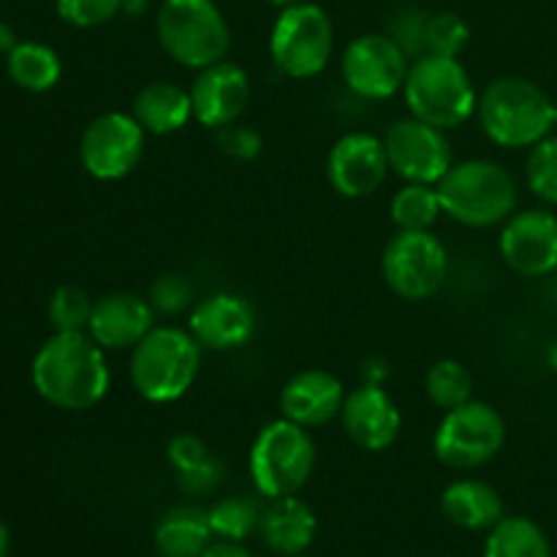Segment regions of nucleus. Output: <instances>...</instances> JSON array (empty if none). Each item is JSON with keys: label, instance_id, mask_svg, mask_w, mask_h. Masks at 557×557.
Segmentation results:
<instances>
[{"label": "nucleus", "instance_id": "nucleus-26", "mask_svg": "<svg viewBox=\"0 0 557 557\" xmlns=\"http://www.w3.org/2000/svg\"><path fill=\"white\" fill-rule=\"evenodd\" d=\"M484 557H553V547L542 528L528 517H504L490 528Z\"/></svg>", "mask_w": 557, "mask_h": 557}, {"label": "nucleus", "instance_id": "nucleus-8", "mask_svg": "<svg viewBox=\"0 0 557 557\" xmlns=\"http://www.w3.org/2000/svg\"><path fill=\"white\" fill-rule=\"evenodd\" d=\"M335 52V27L319 3L302 0L277 11L270 30L272 65L288 79H313L324 74Z\"/></svg>", "mask_w": 557, "mask_h": 557}, {"label": "nucleus", "instance_id": "nucleus-27", "mask_svg": "<svg viewBox=\"0 0 557 557\" xmlns=\"http://www.w3.org/2000/svg\"><path fill=\"white\" fill-rule=\"evenodd\" d=\"M444 215L435 185L406 183L389 201V218L397 232H433Z\"/></svg>", "mask_w": 557, "mask_h": 557}, {"label": "nucleus", "instance_id": "nucleus-30", "mask_svg": "<svg viewBox=\"0 0 557 557\" xmlns=\"http://www.w3.org/2000/svg\"><path fill=\"white\" fill-rule=\"evenodd\" d=\"M525 183L528 190L544 205H557V134L544 136L528 150Z\"/></svg>", "mask_w": 557, "mask_h": 557}, {"label": "nucleus", "instance_id": "nucleus-39", "mask_svg": "<svg viewBox=\"0 0 557 557\" xmlns=\"http://www.w3.org/2000/svg\"><path fill=\"white\" fill-rule=\"evenodd\" d=\"M389 362L386 359H368L362 362V381L364 384H379L384 386L386 379H389Z\"/></svg>", "mask_w": 557, "mask_h": 557}, {"label": "nucleus", "instance_id": "nucleus-38", "mask_svg": "<svg viewBox=\"0 0 557 557\" xmlns=\"http://www.w3.org/2000/svg\"><path fill=\"white\" fill-rule=\"evenodd\" d=\"M223 482V462L212 457L205 466L194 468V471L177 473V484L185 495H207Z\"/></svg>", "mask_w": 557, "mask_h": 557}, {"label": "nucleus", "instance_id": "nucleus-15", "mask_svg": "<svg viewBox=\"0 0 557 557\" xmlns=\"http://www.w3.org/2000/svg\"><path fill=\"white\" fill-rule=\"evenodd\" d=\"M389 174L384 139L368 131H351L330 147L326 156V180L335 194L346 199H368Z\"/></svg>", "mask_w": 557, "mask_h": 557}, {"label": "nucleus", "instance_id": "nucleus-43", "mask_svg": "<svg viewBox=\"0 0 557 557\" xmlns=\"http://www.w3.org/2000/svg\"><path fill=\"white\" fill-rule=\"evenodd\" d=\"M547 362H549V368H553L557 373V341L547 348Z\"/></svg>", "mask_w": 557, "mask_h": 557}, {"label": "nucleus", "instance_id": "nucleus-41", "mask_svg": "<svg viewBox=\"0 0 557 557\" xmlns=\"http://www.w3.org/2000/svg\"><path fill=\"white\" fill-rule=\"evenodd\" d=\"M16 44H20V41H16V33H14V27H11L9 22H3V20H0V52H5V54H9L11 49L16 47Z\"/></svg>", "mask_w": 557, "mask_h": 557}, {"label": "nucleus", "instance_id": "nucleus-9", "mask_svg": "<svg viewBox=\"0 0 557 557\" xmlns=\"http://www.w3.org/2000/svg\"><path fill=\"white\" fill-rule=\"evenodd\" d=\"M506 444V422L484 400H468L451 408L433 435V455L451 471H473L487 466Z\"/></svg>", "mask_w": 557, "mask_h": 557}, {"label": "nucleus", "instance_id": "nucleus-11", "mask_svg": "<svg viewBox=\"0 0 557 557\" xmlns=\"http://www.w3.org/2000/svg\"><path fill=\"white\" fill-rule=\"evenodd\" d=\"M147 131L128 112H103L92 120L79 139V161L90 177L117 183L139 166L145 156Z\"/></svg>", "mask_w": 557, "mask_h": 557}, {"label": "nucleus", "instance_id": "nucleus-45", "mask_svg": "<svg viewBox=\"0 0 557 557\" xmlns=\"http://www.w3.org/2000/svg\"><path fill=\"white\" fill-rule=\"evenodd\" d=\"M555 128H557V101H555Z\"/></svg>", "mask_w": 557, "mask_h": 557}, {"label": "nucleus", "instance_id": "nucleus-13", "mask_svg": "<svg viewBox=\"0 0 557 557\" xmlns=\"http://www.w3.org/2000/svg\"><path fill=\"white\" fill-rule=\"evenodd\" d=\"M411 58L386 33H364L346 47L341 74L348 90L362 101H386L403 92Z\"/></svg>", "mask_w": 557, "mask_h": 557}, {"label": "nucleus", "instance_id": "nucleus-34", "mask_svg": "<svg viewBox=\"0 0 557 557\" xmlns=\"http://www.w3.org/2000/svg\"><path fill=\"white\" fill-rule=\"evenodd\" d=\"M125 11V0H58L60 20L74 27H101Z\"/></svg>", "mask_w": 557, "mask_h": 557}, {"label": "nucleus", "instance_id": "nucleus-20", "mask_svg": "<svg viewBox=\"0 0 557 557\" xmlns=\"http://www.w3.org/2000/svg\"><path fill=\"white\" fill-rule=\"evenodd\" d=\"M346 386L335 373L321 368L302 370L292 375L281 389V417L302 428H324L332 419H341L346 403Z\"/></svg>", "mask_w": 557, "mask_h": 557}, {"label": "nucleus", "instance_id": "nucleus-17", "mask_svg": "<svg viewBox=\"0 0 557 557\" xmlns=\"http://www.w3.org/2000/svg\"><path fill=\"white\" fill-rule=\"evenodd\" d=\"M194 120L205 128L218 131L223 125L239 123L250 103V76L234 60H221L196 74L190 85Z\"/></svg>", "mask_w": 557, "mask_h": 557}, {"label": "nucleus", "instance_id": "nucleus-42", "mask_svg": "<svg viewBox=\"0 0 557 557\" xmlns=\"http://www.w3.org/2000/svg\"><path fill=\"white\" fill-rule=\"evenodd\" d=\"M9 547H11L9 528H5V522L0 520V557H9Z\"/></svg>", "mask_w": 557, "mask_h": 557}, {"label": "nucleus", "instance_id": "nucleus-5", "mask_svg": "<svg viewBox=\"0 0 557 557\" xmlns=\"http://www.w3.org/2000/svg\"><path fill=\"white\" fill-rule=\"evenodd\" d=\"M403 98L411 117L424 120L435 128H460L476 114L479 92L460 58L422 54L411 60Z\"/></svg>", "mask_w": 557, "mask_h": 557}, {"label": "nucleus", "instance_id": "nucleus-36", "mask_svg": "<svg viewBox=\"0 0 557 557\" xmlns=\"http://www.w3.org/2000/svg\"><path fill=\"white\" fill-rule=\"evenodd\" d=\"M215 145L232 161H253V158L261 156V145L264 141H261L259 131L250 128V125L232 123L215 131Z\"/></svg>", "mask_w": 557, "mask_h": 557}, {"label": "nucleus", "instance_id": "nucleus-35", "mask_svg": "<svg viewBox=\"0 0 557 557\" xmlns=\"http://www.w3.org/2000/svg\"><path fill=\"white\" fill-rule=\"evenodd\" d=\"M147 299L156 315H180L194 302V286L183 275H161L152 281Z\"/></svg>", "mask_w": 557, "mask_h": 557}, {"label": "nucleus", "instance_id": "nucleus-21", "mask_svg": "<svg viewBox=\"0 0 557 557\" xmlns=\"http://www.w3.org/2000/svg\"><path fill=\"white\" fill-rule=\"evenodd\" d=\"M259 528L272 553L281 557H299L313 544L319 520L302 498L286 495V498L270 500V506L261 511Z\"/></svg>", "mask_w": 557, "mask_h": 557}, {"label": "nucleus", "instance_id": "nucleus-31", "mask_svg": "<svg viewBox=\"0 0 557 557\" xmlns=\"http://www.w3.org/2000/svg\"><path fill=\"white\" fill-rule=\"evenodd\" d=\"M92 313V299L79 286L54 288L47 305V319L54 332H87Z\"/></svg>", "mask_w": 557, "mask_h": 557}, {"label": "nucleus", "instance_id": "nucleus-44", "mask_svg": "<svg viewBox=\"0 0 557 557\" xmlns=\"http://www.w3.org/2000/svg\"><path fill=\"white\" fill-rule=\"evenodd\" d=\"M267 3H270V5H275L277 11H283V9H288V5H297V3H302V0H267Z\"/></svg>", "mask_w": 557, "mask_h": 557}, {"label": "nucleus", "instance_id": "nucleus-25", "mask_svg": "<svg viewBox=\"0 0 557 557\" xmlns=\"http://www.w3.org/2000/svg\"><path fill=\"white\" fill-rule=\"evenodd\" d=\"M5 69L14 85H20L22 90L30 92H47L63 76V63H60V54L52 47L38 41H20L9 52L5 60Z\"/></svg>", "mask_w": 557, "mask_h": 557}, {"label": "nucleus", "instance_id": "nucleus-32", "mask_svg": "<svg viewBox=\"0 0 557 557\" xmlns=\"http://www.w3.org/2000/svg\"><path fill=\"white\" fill-rule=\"evenodd\" d=\"M430 11L422 5H400L392 11L386 20V36L403 49L411 60L428 54V25H430Z\"/></svg>", "mask_w": 557, "mask_h": 557}, {"label": "nucleus", "instance_id": "nucleus-7", "mask_svg": "<svg viewBox=\"0 0 557 557\" xmlns=\"http://www.w3.org/2000/svg\"><path fill=\"white\" fill-rule=\"evenodd\" d=\"M315 468L313 435L302 424L277 417L259 430L250 444L248 471L267 500L297 495Z\"/></svg>", "mask_w": 557, "mask_h": 557}, {"label": "nucleus", "instance_id": "nucleus-1", "mask_svg": "<svg viewBox=\"0 0 557 557\" xmlns=\"http://www.w3.org/2000/svg\"><path fill=\"white\" fill-rule=\"evenodd\" d=\"M33 386L63 411H87L107 397L112 386L107 351L87 332H54L33 357Z\"/></svg>", "mask_w": 557, "mask_h": 557}, {"label": "nucleus", "instance_id": "nucleus-29", "mask_svg": "<svg viewBox=\"0 0 557 557\" xmlns=\"http://www.w3.org/2000/svg\"><path fill=\"white\" fill-rule=\"evenodd\" d=\"M207 515H210L212 533L223 542H245L261 525L259 506H256V500L245 498V495L218 500Z\"/></svg>", "mask_w": 557, "mask_h": 557}, {"label": "nucleus", "instance_id": "nucleus-28", "mask_svg": "<svg viewBox=\"0 0 557 557\" xmlns=\"http://www.w3.org/2000/svg\"><path fill=\"white\" fill-rule=\"evenodd\" d=\"M424 395L438 411H451L473 400V375L457 359H438L424 373Z\"/></svg>", "mask_w": 557, "mask_h": 557}, {"label": "nucleus", "instance_id": "nucleus-10", "mask_svg": "<svg viewBox=\"0 0 557 557\" xmlns=\"http://www.w3.org/2000/svg\"><path fill=\"white\" fill-rule=\"evenodd\" d=\"M381 275L392 294L422 302L446 283L449 253L433 232H397L381 253Z\"/></svg>", "mask_w": 557, "mask_h": 557}, {"label": "nucleus", "instance_id": "nucleus-14", "mask_svg": "<svg viewBox=\"0 0 557 557\" xmlns=\"http://www.w3.org/2000/svg\"><path fill=\"white\" fill-rule=\"evenodd\" d=\"M500 259L520 277H544L557 270V215L542 207L517 210L500 226Z\"/></svg>", "mask_w": 557, "mask_h": 557}, {"label": "nucleus", "instance_id": "nucleus-33", "mask_svg": "<svg viewBox=\"0 0 557 557\" xmlns=\"http://www.w3.org/2000/svg\"><path fill=\"white\" fill-rule=\"evenodd\" d=\"M471 41V27L460 14L451 11H435L428 25V54H444V58H460L462 49Z\"/></svg>", "mask_w": 557, "mask_h": 557}, {"label": "nucleus", "instance_id": "nucleus-4", "mask_svg": "<svg viewBox=\"0 0 557 557\" xmlns=\"http://www.w3.org/2000/svg\"><path fill=\"white\" fill-rule=\"evenodd\" d=\"M201 351L188 330L180 326H152L131 348V386L141 400L152 406H169L190 392L201 370Z\"/></svg>", "mask_w": 557, "mask_h": 557}, {"label": "nucleus", "instance_id": "nucleus-16", "mask_svg": "<svg viewBox=\"0 0 557 557\" xmlns=\"http://www.w3.org/2000/svg\"><path fill=\"white\" fill-rule=\"evenodd\" d=\"M256 308L234 292H215L199 299L188 315V332L205 351H234L256 335Z\"/></svg>", "mask_w": 557, "mask_h": 557}, {"label": "nucleus", "instance_id": "nucleus-6", "mask_svg": "<svg viewBox=\"0 0 557 557\" xmlns=\"http://www.w3.org/2000/svg\"><path fill=\"white\" fill-rule=\"evenodd\" d=\"M156 33L163 52L190 71L221 63L232 49V27L215 0H161Z\"/></svg>", "mask_w": 557, "mask_h": 557}, {"label": "nucleus", "instance_id": "nucleus-19", "mask_svg": "<svg viewBox=\"0 0 557 557\" xmlns=\"http://www.w3.org/2000/svg\"><path fill=\"white\" fill-rule=\"evenodd\" d=\"M152 326L156 310L150 299L136 292H112L92 302L87 335L103 351H131Z\"/></svg>", "mask_w": 557, "mask_h": 557}, {"label": "nucleus", "instance_id": "nucleus-37", "mask_svg": "<svg viewBox=\"0 0 557 557\" xmlns=\"http://www.w3.org/2000/svg\"><path fill=\"white\" fill-rule=\"evenodd\" d=\"M166 457L172 462L174 473H185V471H194V468L205 466V462L212 460V451L199 435L194 433H180L169 441L166 446Z\"/></svg>", "mask_w": 557, "mask_h": 557}, {"label": "nucleus", "instance_id": "nucleus-12", "mask_svg": "<svg viewBox=\"0 0 557 557\" xmlns=\"http://www.w3.org/2000/svg\"><path fill=\"white\" fill-rule=\"evenodd\" d=\"M381 139H384L389 169L406 183L438 185L455 166V147L446 131L411 114L395 120Z\"/></svg>", "mask_w": 557, "mask_h": 557}, {"label": "nucleus", "instance_id": "nucleus-18", "mask_svg": "<svg viewBox=\"0 0 557 557\" xmlns=\"http://www.w3.org/2000/svg\"><path fill=\"white\" fill-rule=\"evenodd\" d=\"M341 424L359 449L386 451L400 438L403 413L384 386L359 381L343 403Z\"/></svg>", "mask_w": 557, "mask_h": 557}, {"label": "nucleus", "instance_id": "nucleus-24", "mask_svg": "<svg viewBox=\"0 0 557 557\" xmlns=\"http://www.w3.org/2000/svg\"><path fill=\"white\" fill-rule=\"evenodd\" d=\"M215 533L210 515L196 506H177L166 511L156 525V547L161 557H201Z\"/></svg>", "mask_w": 557, "mask_h": 557}, {"label": "nucleus", "instance_id": "nucleus-23", "mask_svg": "<svg viewBox=\"0 0 557 557\" xmlns=\"http://www.w3.org/2000/svg\"><path fill=\"white\" fill-rule=\"evenodd\" d=\"M441 511L462 531H490L504 520V500L498 490L479 479L451 482L441 495Z\"/></svg>", "mask_w": 557, "mask_h": 557}, {"label": "nucleus", "instance_id": "nucleus-22", "mask_svg": "<svg viewBox=\"0 0 557 557\" xmlns=\"http://www.w3.org/2000/svg\"><path fill=\"white\" fill-rule=\"evenodd\" d=\"M131 114L150 136L177 134V131H183L194 120L190 90L166 79L150 82V85H145L136 92Z\"/></svg>", "mask_w": 557, "mask_h": 557}, {"label": "nucleus", "instance_id": "nucleus-2", "mask_svg": "<svg viewBox=\"0 0 557 557\" xmlns=\"http://www.w3.org/2000/svg\"><path fill=\"white\" fill-rule=\"evenodd\" d=\"M484 136L504 150H531L555 131V101L525 76H498L479 92Z\"/></svg>", "mask_w": 557, "mask_h": 557}, {"label": "nucleus", "instance_id": "nucleus-40", "mask_svg": "<svg viewBox=\"0 0 557 557\" xmlns=\"http://www.w3.org/2000/svg\"><path fill=\"white\" fill-rule=\"evenodd\" d=\"M201 557H253V555H250L239 542H223V539H218V542H212L210 547L201 553Z\"/></svg>", "mask_w": 557, "mask_h": 557}, {"label": "nucleus", "instance_id": "nucleus-3", "mask_svg": "<svg viewBox=\"0 0 557 557\" xmlns=\"http://www.w3.org/2000/svg\"><path fill=\"white\" fill-rule=\"evenodd\" d=\"M444 215L468 228L504 226L520 205L515 174L490 158L455 161L438 185Z\"/></svg>", "mask_w": 557, "mask_h": 557}]
</instances>
